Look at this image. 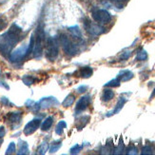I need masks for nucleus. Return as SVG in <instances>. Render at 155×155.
<instances>
[{"label":"nucleus","mask_w":155,"mask_h":155,"mask_svg":"<svg viewBox=\"0 0 155 155\" xmlns=\"http://www.w3.org/2000/svg\"><path fill=\"white\" fill-rule=\"evenodd\" d=\"M22 29L16 24H12L10 30L0 35V53L9 54L22 37Z\"/></svg>","instance_id":"1"},{"label":"nucleus","mask_w":155,"mask_h":155,"mask_svg":"<svg viewBox=\"0 0 155 155\" xmlns=\"http://www.w3.org/2000/svg\"><path fill=\"white\" fill-rule=\"evenodd\" d=\"M43 40H44V30L41 25L38 26L36 31L35 32V45H33V56L39 58L42 55L43 51Z\"/></svg>","instance_id":"2"},{"label":"nucleus","mask_w":155,"mask_h":155,"mask_svg":"<svg viewBox=\"0 0 155 155\" xmlns=\"http://www.w3.org/2000/svg\"><path fill=\"white\" fill-rule=\"evenodd\" d=\"M59 42L62 45L65 53H67L68 55H75L79 51L78 47L74 43H72L71 40L66 35H63V33L59 36Z\"/></svg>","instance_id":"3"},{"label":"nucleus","mask_w":155,"mask_h":155,"mask_svg":"<svg viewBox=\"0 0 155 155\" xmlns=\"http://www.w3.org/2000/svg\"><path fill=\"white\" fill-rule=\"evenodd\" d=\"M91 15L94 21L100 24H107L111 20L110 13L103 9H97L94 8L91 12Z\"/></svg>","instance_id":"4"},{"label":"nucleus","mask_w":155,"mask_h":155,"mask_svg":"<svg viewBox=\"0 0 155 155\" xmlns=\"http://www.w3.org/2000/svg\"><path fill=\"white\" fill-rule=\"evenodd\" d=\"M59 48L57 39L54 37H50L47 41V52L46 56L49 60H54L58 56Z\"/></svg>","instance_id":"5"},{"label":"nucleus","mask_w":155,"mask_h":155,"mask_svg":"<svg viewBox=\"0 0 155 155\" xmlns=\"http://www.w3.org/2000/svg\"><path fill=\"white\" fill-rule=\"evenodd\" d=\"M30 54L29 52V45H24L20 48H17L15 50H13L12 51H11L10 54V60L13 63L16 62H20L22 60L27 57Z\"/></svg>","instance_id":"6"},{"label":"nucleus","mask_w":155,"mask_h":155,"mask_svg":"<svg viewBox=\"0 0 155 155\" xmlns=\"http://www.w3.org/2000/svg\"><path fill=\"white\" fill-rule=\"evenodd\" d=\"M84 27H85L86 31L89 32L90 35H94V36L102 35V33L105 31V29L101 25L96 24V23H92V22L90 21V20H87V19L85 20Z\"/></svg>","instance_id":"7"},{"label":"nucleus","mask_w":155,"mask_h":155,"mask_svg":"<svg viewBox=\"0 0 155 155\" xmlns=\"http://www.w3.org/2000/svg\"><path fill=\"white\" fill-rule=\"evenodd\" d=\"M39 109L40 110H46L50 109L51 107H56L59 106V101L53 96H49V97H43L42 99H40L37 102Z\"/></svg>","instance_id":"8"},{"label":"nucleus","mask_w":155,"mask_h":155,"mask_svg":"<svg viewBox=\"0 0 155 155\" xmlns=\"http://www.w3.org/2000/svg\"><path fill=\"white\" fill-rule=\"evenodd\" d=\"M40 124H41V120H40L39 118H35V119H32L31 121H30V122L27 124L24 127V134L27 136L31 135V134H32L33 132H35V130L39 127Z\"/></svg>","instance_id":"9"},{"label":"nucleus","mask_w":155,"mask_h":155,"mask_svg":"<svg viewBox=\"0 0 155 155\" xmlns=\"http://www.w3.org/2000/svg\"><path fill=\"white\" fill-rule=\"evenodd\" d=\"M90 103H91V95H84V96H82L80 99H79V101L77 102V104H76V107H75V113L76 114H78V113H80V112H82V111H84V110H87V107H89V105H90Z\"/></svg>","instance_id":"10"},{"label":"nucleus","mask_w":155,"mask_h":155,"mask_svg":"<svg viewBox=\"0 0 155 155\" xmlns=\"http://www.w3.org/2000/svg\"><path fill=\"white\" fill-rule=\"evenodd\" d=\"M22 118V112L21 111H15V112H9L8 115L6 116V119L8 122H10L12 125L13 130L15 127H18V125L21 122Z\"/></svg>","instance_id":"11"},{"label":"nucleus","mask_w":155,"mask_h":155,"mask_svg":"<svg viewBox=\"0 0 155 155\" xmlns=\"http://www.w3.org/2000/svg\"><path fill=\"white\" fill-rule=\"evenodd\" d=\"M93 73V71L91 67H83V68L79 69L74 74L75 76H79V77H82V78H90Z\"/></svg>","instance_id":"12"},{"label":"nucleus","mask_w":155,"mask_h":155,"mask_svg":"<svg viewBox=\"0 0 155 155\" xmlns=\"http://www.w3.org/2000/svg\"><path fill=\"white\" fill-rule=\"evenodd\" d=\"M126 103H127V99L124 98V97H120L119 100H118V102H117V104H116L115 109H114L112 111L107 112V114L106 116H107V117H110V116L114 115V114L119 113V112L121 111V110L123 109V107H124V105H125Z\"/></svg>","instance_id":"13"},{"label":"nucleus","mask_w":155,"mask_h":155,"mask_svg":"<svg viewBox=\"0 0 155 155\" xmlns=\"http://www.w3.org/2000/svg\"><path fill=\"white\" fill-rule=\"evenodd\" d=\"M17 154L18 155H26V154H29V146H28V143L25 142V141H23V140H19Z\"/></svg>","instance_id":"14"},{"label":"nucleus","mask_w":155,"mask_h":155,"mask_svg":"<svg viewBox=\"0 0 155 155\" xmlns=\"http://www.w3.org/2000/svg\"><path fill=\"white\" fill-rule=\"evenodd\" d=\"M133 76H134L133 73L130 71L125 70V71H120L117 77L119 78V80L121 81V82H126V81H129V80L132 79Z\"/></svg>","instance_id":"15"},{"label":"nucleus","mask_w":155,"mask_h":155,"mask_svg":"<svg viewBox=\"0 0 155 155\" xmlns=\"http://www.w3.org/2000/svg\"><path fill=\"white\" fill-rule=\"evenodd\" d=\"M52 124H53V117L52 116L47 117L44 120V122L42 123V125H41V130H42V131L49 130L51 129V127L52 126Z\"/></svg>","instance_id":"16"},{"label":"nucleus","mask_w":155,"mask_h":155,"mask_svg":"<svg viewBox=\"0 0 155 155\" xmlns=\"http://www.w3.org/2000/svg\"><path fill=\"white\" fill-rule=\"evenodd\" d=\"M113 97H114L113 91H111L110 89L104 90L103 94H102V100L104 101V102H109V101H110Z\"/></svg>","instance_id":"17"},{"label":"nucleus","mask_w":155,"mask_h":155,"mask_svg":"<svg viewBox=\"0 0 155 155\" xmlns=\"http://www.w3.org/2000/svg\"><path fill=\"white\" fill-rule=\"evenodd\" d=\"M69 31L71 32V35L74 36L75 38L78 39H82V33H81V31L79 29L78 26H73V27H69Z\"/></svg>","instance_id":"18"},{"label":"nucleus","mask_w":155,"mask_h":155,"mask_svg":"<svg viewBox=\"0 0 155 155\" xmlns=\"http://www.w3.org/2000/svg\"><path fill=\"white\" fill-rule=\"evenodd\" d=\"M74 101H75V96L73 95V94H69V95L67 96L65 98V100L63 101L62 105L65 107H71L73 104V102H74Z\"/></svg>","instance_id":"19"},{"label":"nucleus","mask_w":155,"mask_h":155,"mask_svg":"<svg viewBox=\"0 0 155 155\" xmlns=\"http://www.w3.org/2000/svg\"><path fill=\"white\" fill-rule=\"evenodd\" d=\"M62 147V141H54L50 145V152L54 153Z\"/></svg>","instance_id":"20"},{"label":"nucleus","mask_w":155,"mask_h":155,"mask_svg":"<svg viewBox=\"0 0 155 155\" xmlns=\"http://www.w3.org/2000/svg\"><path fill=\"white\" fill-rule=\"evenodd\" d=\"M89 120H90V116H87V115H86V116H82L81 117L79 120H78V125H77V130H81L83 129V127L89 123Z\"/></svg>","instance_id":"21"},{"label":"nucleus","mask_w":155,"mask_h":155,"mask_svg":"<svg viewBox=\"0 0 155 155\" xmlns=\"http://www.w3.org/2000/svg\"><path fill=\"white\" fill-rule=\"evenodd\" d=\"M66 127H67V124H66L65 121H60V122L56 126L55 133L58 134V135H62L63 131H64V129H66Z\"/></svg>","instance_id":"22"},{"label":"nucleus","mask_w":155,"mask_h":155,"mask_svg":"<svg viewBox=\"0 0 155 155\" xmlns=\"http://www.w3.org/2000/svg\"><path fill=\"white\" fill-rule=\"evenodd\" d=\"M120 83H121V81L119 80L118 77H116V78L109 81L107 84H105V87H117L120 86Z\"/></svg>","instance_id":"23"},{"label":"nucleus","mask_w":155,"mask_h":155,"mask_svg":"<svg viewBox=\"0 0 155 155\" xmlns=\"http://www.w3.org/2000/svg\"><path fill=\"white\" fill-rule=\"evenodd\" d=\"M49 149V145L47 143V141H43L41 143V145L39 146L38 150H37V153L38 154H45Z\"/></svg>","instance_id":"24"},{"label":"nucleus","mask_w":155,"mask_h":155,"mask_svg":"<svg viewBox=\"0 0 155 155\" xmlns=\"http://www.w3.org/2000/svg\"><path fill=\"white\" fill-rule=\"evenodd\" d=\"M22 81L26 86H31L35 82V78L31 75H25V76H23Z\"/></svg>","instance_id":"25"},{"label":"nucleus","mask_w":155,"mask_h":155,"mask_svg":"<svg viewBox=\"0 0 155 155\" xmlns=\"http://www.w3.org/2000/svg\"><path fill=\"white\" fill-rule=\"evenodd\" d=\"M147 53L144 50L140 51L137 53V55H136V60H137V61H145V60H147Z\"/></svg>","instance_id":"26"},{"label":"nucleus","mask_w":155,"mask_h":155,"mask_svg":"<svg viewBox=\"0 0 155 155\" xmlns=\"http://www.w3.org/2000/svg\"><path fill=\"white\" fill-rule=\"evenodd\" d=\"M82 149H83V147H82V145H74L73 146L71 149V150H70V153L71 154H77V153H79L81 150H82Z\"/></svg>","instance_id":"27"},{"label":"nucleus","mask_w":155,"mask_h":155,"mask_svg":"<svg viewBox=\"0 0 155 155\" xmlns=\"http://www.w3.org/2000/svg\"><path fill=\"white\" fill-rule=\"evenodd\" d=\"M123 151H124V144H123V142H120L119 146L116 147V149L113 150L112 154H115V155H117V154H122Z\"/></svg>","instance_id":"28"},{"label":"nucleus","mask_w":155,"mask_h":155,"mask_svg":"<svg viewBox=\"0 0 155 155\" xmlns=\"http://www.w3.org/2000/svg\"><path fill=\"white\" fill-rule=\"evenodd\" d=\"M16 150V147H15V143H10L9 147H8V149H7L6 150V154H12V153H15Z\"/></svg>","instance_id":"29"},{"label":"nucleus","mask_w":155,"mask_h":155,"mask_svg":"<svg viewBox=\"0 0 155 155\" xmlns=\"http://www.w3.org/2000/svg\"><path fill=\"white\" fill-rule=\"evenodd\" d=\"M141 154L142 155H150V154H152V149L150 146H145V147H143L142 150H141Z\"/></svg>","instance_id":"30"},{"label":"nucleus","mask_w":155,"mask_h":155,"mask_svg":"<svg viewBox=\"0 0 155 155\" xmlns=\"http://www.w3.org/2000/svg\"><path fill=\"white\" fill-rule=\"evenodd\" d=\"M126 153L127 155H136V154H138V150L136 149V147H129V149L127 150Z\"/></svg>","instance_id":"31"},{"label":"nucleus","mask_w":155,"mask_h":155,"mask_svg":"<svg viewBox=\"0 0 155 155\" xmlns=\"http://www.w3.org/2000/svg\"><path fill=\"white\" fill-rule=\"evenodd\" d=\"M1 103H2V105H4V106H8V107H12L13 106V104H12L11 102H10V100L7 98V97H5V96H3V97H1Z\"/></svg>","instance_id":"32"},{"label":"nucleus","mask_w":155,"mask_h":155,"mask_svg":"<svg viewBox=\"0 0 155 155\" xmlns=\"http://www.w3.org/2000/svg\"><path fill=\"white\" fill-rule=\"evenodd\" d=\"M131 55V51H126L122 53V55H121V59L122 60H127V59H129Z\"/></svg>","instance_id":"33"},{"label":"nucleus","mask_w":155,"mask_h":155,"mask_svg":"<svg viewBox=\"0 0 155 155\" xmlns=\"http://www.w3.org/2000/svg\"><path fill=\"white\" fill-rule=\"evenodd\" d=\"M110 1L118 6L119 8H123V2L126 1V0H110Z\"/></svg>","instance_id":"34"},{"label":"nucleus","mask_w":155,"mask_h":155,"mask_svg":"<svg viewBox=\"0 0 155 155\" xmlns=\"http://www.w3.org/2000/svg\"><path fill=\"white\" fill-rule=\"evenodd\" d=\"M86 91H87V86H86V85H82L77 87V92H79V93H84Z\"/></svg>","instance_id":"35"},{"label":"nucleus","mask_w":155,"mask_h":155,"mask_svg":"<svg viewBox=\"0 0 155 155\" xmlns=\"http://www.w3.org/2000/svg\"><path fill=\"white\" fill-rule=\"evenodd\" d=\"M6 26H7V21H6V19H4V18H2V17H0V31L3 30Z\"/></svg>","instance_id":"36"},{"label":"nucleus","mask_w":155,"mask_h":155,"mask_svg":"<svg viewBox=\"0 0 155 155\" xmlns=\"http://www.w3.org/2000/svg\"><path fill=\"white\" fill-rule=\"evenodd\" d=\"M6 134V130L4 127H0V138H3Z\"/></svg>","instance_id":"37"},{"label":"nucleus","mask_w":155,"mask_h":155,"mask_svg":"<svg viewBox=\"0 0 155 155\" xmlns=\"http://www.w3.org/2000/svg\"><path fill=\"white\" fill-rule=\"evenodd\" d=\"M0 86L3 87H6L7 90H10V87H9L8 85H7L5 82H0Z\"/></svg>","instance_id":"38"},{"label":"nucleus","mask_w":155,"mask_h":155,"mask_svg":"<svg viewBox=\"0 0 155 155\" xmlns=\"http://www.w3.org/2000/svg\"><path fill=\"white\" fill-rule=\"evenodd\" d=\"M154 97H155V87H154V90L152 91V93H151V95H150V100L153 99Z\"/></svg>","instance_id":"39"},{"label":"nucleus","mask_w":155,"mask_h":155,"mask_svg":"<svg viewBox=\"0 0 155 155\" xmlns=\"http://www.w3.org/2000/svg\"><path fill=\"white\" fill-rule=\"evenodd\" d=\"M0 144H1V141H0Z\"/></svg>","instance_id":"40"},{"label":"nucleus","mask_w":155,"mask_h":155,"mask_svg":"<svg viewBox=\"0 0 155 155\" xmlns=\"http://www.w3.org/2000/svg\"><path fill=\"white\" fill-rule=\"evenodd\" d=\"M0 74H1V72H0Z\"/></svg>","instance_id":"41"}]
</instances>
